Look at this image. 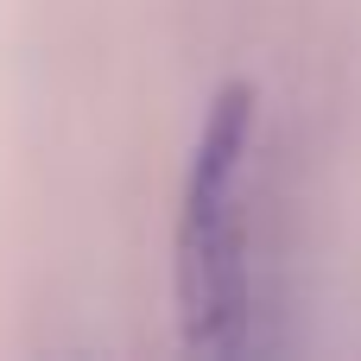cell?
Returning <instances> with one entry per match:
<instances>
[{
    "instance_id": "1",
    "label": "cell",
    "mask_w": 361,
    "mask_h": 361,
    "mask_svg": "<svg viewBox=\"0 0 361 361\" xmlns=\"http://www.w3.org/2000/svg\"><path fill=\"white\" fill-rule=\"evenodd\" d=\"M260 95L247 82L222 89L203 140L190 146L184 209H178V311L184 343L228 355L247 343L254 317V260H247V190H254Z\"/></svg>"
}]
</instances>
